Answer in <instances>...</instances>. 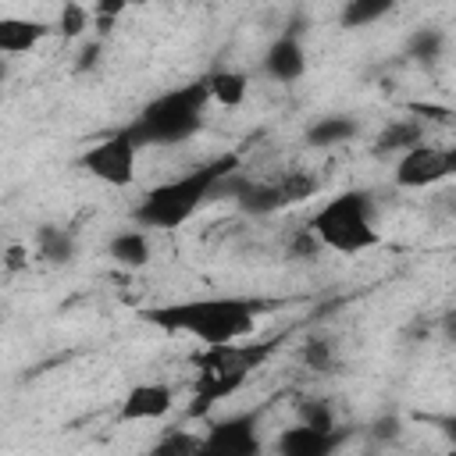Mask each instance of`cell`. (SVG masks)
<instances>
[{"label":"cell","instance_id":"20","mask_svg":"<svg viewBox=\"0 0 456 456\" xmlns=\"http://www.w3.org/2000/svg\"><path fill=\"white\" fill-rule=\"evenodd\" d=\"M274 185H278V192H281V203L292 207V203L310 200L321 182H317V175H310V171H285L281 178H274Z\"/></svg>","mask_w":456,"mask_h":456},{"label":"cell","instance_id":"21","mask_svg":"<svg viewBox=\"0 0 456 456\" xmlns=\"http://www.w3.org/2000/svg\"><path fill=\"white\" fill-rule=\"evenodd\" d=\"M388 11H392L388 0H349V4L342 7L338 21H342L346 28H363V25L378 21V18H385Z\"/></svg>","mask_w":456,"mask_h":456},{"label":"cell","instance_id":"13","mask_svg":"<svg viewBox=\"0 0 456 456\" xmlns=\"http://www.w3.org/2000/svg\"><path fill=\"white\" fill-rule=\"evenodd\" d=\"M107 253H110V260L121 264V267H146L153 246H150V235H146L142 228H128V232H118V235L110 239Z\"/></svg>","mask_w":456,"mask_h":456},{"label":"cell","instance_id":"6","mask_svg":"<svg viewBox=\"0 0 456 456\" xmlns=\"http://www.w3.org/2000/svg\"><path fill=\"white\" fill-rule=\"evenodd\" d=\"M135 157H139V146H135V139L121 128V132H114V135L93 142V146L82 153V171L93 175V178L103 182V185L121 189V185H132V182H135Z\"/></svg>","mask_w":456,"mask_h":456},{"label":"cell","instance_id":"18","mask_svg":"<svg viewBox=\"0 0 456 456\" xmlns=\"http://www.w3.org/2000/svg\"><path fill=\"white\" fill-rule=\"evenodd\" d=\"M146 456H207V442H203V435L178 428V431L160 435Z\"/></svg>","mask_w":456,"mask_h":456},{"label":"cell","instance_id":"9","mask_svg":"<svg viewBox=\"0 0 456 456\" xmlns=\"http://www.w3.org/2000/svg\"><path fill=\"white\" fill-rule=\"evenodd\" d=\"M171 388L164 381H142V385H132L118 406V420L121 424H146V420H160L171 413Z\"/></svg>","mask_w":456,"mask_h":456},{"label":"cell","instance_id":"29","mask_svg":"<svg viewBox=\"0 0 456 456\" xmlns=\"http://www.w3.org/2000/svg\"><path fill=\"white\" fill-rule=\"evenodd\" d=\"M442 335H445L449 342H456V310L442 314Z\"/></svg>","mask_w":456,"mask_h":456},{"label":"cell","instance_id":"11","mask_svg":"<svg viewBox=\"0 0 456 456\" xmlns=\"http://www.w3.org/2000/svg\"><path fill=\"white\" fill-rule=\"evenodd\" d=\"M342 431H314L306 424H296L289 431L278 435V456H331L338 445H342Z\"/></svg>","mask_w":456,"mask_h":456},{"label":"cell","instance_id":"25","mask_svg":"<svg viewBox=\"0 0 456 456\" xmlns=\"http://www.w3.org/2000/svg\"><path fill=\"white\" fill-rule=\"evenodd\" d=\"M395 435H399V417H392V413H385V417H378L370 424V438L374 442H392Z\"/></svg>","mask_w":456,"mask_h":456},{"label":"cell","instance_id":"3","mask_svg":"<svg viewBox=\"0 0 456 456\" xmlns=\"http://www.w3.org/2000/svg\"><path fill=\"white\" fill-rule=\"evenodd\" d=\"M207 103H210V86H207V78H196L189 86H178V89L160 93L157 100H150L125 132L135 139V146L185 142L200 132Z\"/></svg>","mask_w":456,"mask_h":456},{"label":"cell","instance_id":"26","mask_svg":"<svg viewBox=\"0 0 456 456\" xmlns=\"http://www.w3.org/2000/svg\"><path fill=\"white\" fill-rule=\"evenodd\" d=\"M21 267H28V246L14 242V246H7V256H4V271H7V274H14V271H21Z\"/></svg>","mask_w":456,"mask_h":456},{"label":"cell","instance_id":"24","mask_svg":"<svg viewBox=\"0 0 456 456\" xmlns=\"http://www.w3.org/2000/svg\"><path fill=\"white\" fill-rule=\"evenodd\" d=\"M331 360H335L331 342H324V338H310V342L303 346V363H306L310 370H328Z\"/></svg>","mask_w":456,"mask_h":456},{"label":"cell","instance_id":"23","mask_svg":"<svg viewBox=\"0 0 456 456\" xmlns=\"http://www.w3.org/2000/svg\"><path fill=\"white\" fill-rule=\"evenodd\" d=\"M89 21H93V11H86L82 4H64L61 14H57V32L64 39H75V36H82L89 28Z\"/></svg>","mask_w":456,"mask_h":456},{"label":"cell","instance_id":"1","mask_svg":"<svg viewBox=\"0 0 456 456\" xmlns=\"http://www.w3.org/2000/svg\"><path fill=\"white\" fill-rule=\"evenodd\" d=\"M264 306H267L264 299H246V296H203V299H182L142 310V321L171 335H189L203 346H228L253 335Z\"/></svg>","mask_w":456,"mask_h":456},{"label":"cell","instance_id":"17","mask_svg":"<svg viewBox=\"0 0 456 456\" xmlns=\"http://www.w3.org/2000/svg\"><path fill=\"white\" fill-rule=\"evenodd\" d=\"M424 142V132H420V125L417 121H392V125H385L381 128V135H378V153H406V150H413V146H420Z\"/></svg>","mask_w":456,"mask_h":456},{"label":"cell","instance_id":"8","mask_svg":"<svg viewBox=\"0 0 456 456\" xmlns=\"http://www.w3.org/2000/svg\"><path fill=\"white\" fill-rule=\"evenodd\" d=\"M203 442H207V456H260L264 452L253 413H232V417L214 420L203 431Z\"/></svg>","mask_w":456,"mask_h":456},{"label":"cell","instance_id":"27","mask_svg":"<svg viewBox=\"0 0 456 456\" xmlns=\"http://www.w3.org/2000/svg\"><path fill=\"white\" fill-rule=\"evenodd\" d=\"M431 424L449 438V445L456 449V413H445V417H431Z\"/></svg>","mask_w":456,"mask_h":456},{"label":"cell","instance_id":"12","mask_svg":"<svg viewBox=\"0 0 456 456\" xmlns=\"http://www.w3.org/2000/svg\"><path fill=\"white\" fill-rule=\"evenodd\" d=\"M50 28L32 18H4L0 21V53H28Z\"/></svg>","mask_w":456,"mask_h":456},{"label":"cell","instance_id":"2","mask_svg":"<svg viewBox=\"0 0 456 456\" xmlns=\"http://www.w3.org/2000/svg\"><path fill=\"white\" fill-rule=\"evenodd\" d=\"M239 167L235 157H217V160H207L171 182H160L157 189H150L142 196V203L135 207V221L139 228H157V232H167V228H182L217 189L221 182Z\"/></svg>","mask_w":456,"mask_h":456},{"label":"cell","instance_id":"4","mask_svg":"<svg viewBox=\"0 0 456 456\" xmlns=\"http://www.w3.org/2000/svg\"><path fill=\"white\" fill-rule=\"evenodd\" d=\"M271 346H256V342H228V346H203L192 353V367H196V395L189 413L200 417L207 413L214 403H221L224 395L239 392L242 381L249 378V370H256V363L267 356Z\"/></svg>","mask_w":456,"mask_h":456},{"label":"cell","instance_id":"5","mask_svg":"<svg viewBox=\"0 0 456 456\" xmlns=\"http://www.w3.org/2000/svg\"><path fill=\"white\" fill-rule=\"evenodd\" d=\"M310 232L317 235V242L324 249L342 253V256L367 253L381 242V235L374 228V214H370V196L360 189H346V192L324 200L310 217Z\"/></svg>","mask_w":456,"mask_h":456},{"label":"cell","instance_id":"16","mask_svg":"<svg viewBox=\"0 0 456 456\" xmlns=\"http://www.w3.org/2000/svg\"><path fill=\"white\" fill-rule=\"evenodd\" d=\"M207 86H210V100L221 103V107H239L249 93V78L235 68H221V71H210L207 75Z\"/></svg>","mask_w":456,"mask_h":456},{"label":"cell","instance_id":"15","mask_svg":"<svg viewBox=\"0 0 456 456\" xmlns=\"http://www.w3.org/2000/svg\"><path fill=\"white\" fill-rule=\"evenodd\" d=\"M36 253L46 260V264H71L75 256V235L68 228H57V224H39L36 228Z\"/></svg>","mask_w":456,"mask_h":456},{"label":"cell","instance_id":"22","mask_svg":"<svg viewBox=\"0 0 456 456\" xmlns=\"http://www.w3.org/2000/svg\"><path fill=\"white\" fill-rule=\"evenodd\" d=\"M299 424H306V428H314V431H324V435L338 431L335 413H331V406H328L324 399H303V403H299Z\"/></svg>","mask_w":456,"mask_h":456},{"label":"cell","instance_id":"28","mask_svg":"<svg viewBox=\"0 0 456 456\" xmlns=\"http://www.w3.org/2000/svg\"><path fill=\"white\" fill-rule=\"evenodd\" d=\"M96 53H100V43L82 46V53H78V71H82V68H93V64H96Z\"/></svg>","mask_w":456,"mask_h":456},{"label":"cell","instance_id":"10","mask_svg":"<svg viewBox=\"0 0 456 456\" xmlns=\"http://www.w3.org/2000/svg\"><path fill=\"white\" fill-rule=\"evenodd\" d=\"M264 71L274 78V82H296V78H303V71H306V53H303V43H299V36L296 32H281L271 46H267V53H264Z\"/></svg>","mask_w":456,"mask_h":456},{"label":"cell","instance_id":"14","mask_svg":"<svg viewBox=\"0 0 456 456\" xmlns=\"http://www.w3.org/2000/svg\"><path fill=\"white\" fill-rule=\"evenodd\" d=\"M356 132H360L356 118H349V114H324V118H317L310 125L306 142H314V146H338V142L356 139Z\"/></svg>","mask_w":456,"mask_h":456},{"label":"cell","instance_id":"19","mask_svg":"<svg viewBox=\"0 0 456 456\" xmlns=\"http://www.w3.org/2000/svg\"><path fill=\"white\" fill-rule=\"evenodd\" d=\"M442 50H445V32H442V28H435V25L413 28V32H410V39H406V53H410L413 61H420V64L438 61V57H442Z\"/></svg>","mask_w":456,"mask_h":456},{"label":"cell","instance_id":"7","mask_svg":"<svg viewBox=\"0 0 456 456\" xmlns=\"http://www.w3.org/2000/svg\"><path fill=\"white\" fill-rule=\"evenodd\" d=\"M445 178H456V146L420 142L395 160V182L403 189H428Z\"/></svg>","mask_w":456,"mask_h":456}]
</instances>
